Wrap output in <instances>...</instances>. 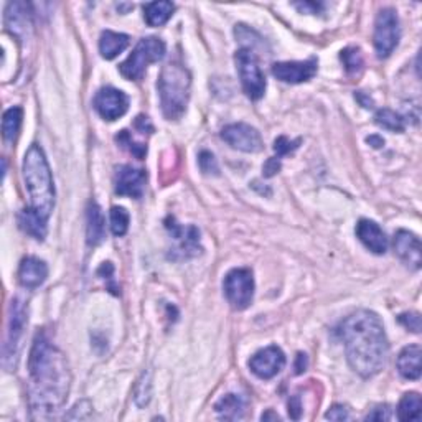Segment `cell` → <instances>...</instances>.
I'll list each match as a JSON object with an SVG mask.
<instances>
[{
  "mask_svg": "<svg viewBox=\"0 0 422 422\" xmlns=\"http://www.w3.org/2000/svg\"><path fill=\"white\" fill-rule=\"evenodd\" d=\"M29 398L40 416L55 413L65 404L71 386L68 360L43 334L35 336L29 356Z\"/></svg>",
  "mask_w": 422,
  "mask_h": 422,
  "instance_id": "6da1fadb",
  "label": "cell"
},
{
  "mask_svg": "<svg viewBox=\"0 0 422 422\" xmlns=\"http://www.w3.org/2000/svg\"><path fill=\"white\" fill-rule=\"evenodd\" d=\"M339 334L345 343L348 365L363 378H371L386 366L389 343L379 316L356 310L341 321Z\"/></svg>",
  "mask_w": 422,
  "mask_h": 422,
  "instance_id": "7a4b0ae2",
  "label": "cell"
},
{
  "mask_svg": "<svg viewBox=\"0 0 422 422\" xmlns=\"http://www.w3.org/2000/svg\"><path fill=\"white\" fill-rule=\"evenodd\" d=\"M24 180L29 190L30 210L48 221L55 208V185L50 165L40 145H31L24 158Z\"/></svg>",
  "mask_w": 422,
  "mask_h": 422,
  "instance_id": "3957f363",
  "label": "cell"
},
{
  "mask_svg": "<svg viewBox=\"0 0 422 422\" xmlns=\"http://www.w3.org/2000/svg\"><path fill=\"white\" fill-rule=\"evenodd\" d=\"M162 113L168 120H177L187 110L192 78L180 63H168L162 68L157 81Z\"/></svg>",
  "mask_w": 422,
  "mask_h": 422,
  "instance_id": "277c9868",
  "label": "cell"
},
{
  "mask_svg": "<svg viewBox=\"0 0 422 422\" xmlns=\"http://www.w3.org/2000/svg\"><path fill=\"white\" fill-rule=\"evenodd\" d=\"M165 56V43L157 36L142 38L128 60L119 66L120 75L129 81H139L144 76L147 66L160 61Z\"/></svg>",
  "mask_w": 422,
  "mask_h": 422,
  "instance_id": "5b68a950",
  "label": "cell"
},
{
  "mask_svg": "<svg viewBox=\"0 0 422 422\" xmlns=\"http://www.w3.org/2000/svg\"><path fill=\"white\" fill-rule=\"evenodd\" d=\"M235 61L246 96L252 99V101L261 99L264 93H266V78L262 75L259 61H257L254 53L249 48L237 50Z\"/></svg>",
  "mask_w": 422,
  "mask_h": 422,
  "instance_id": "8992f818",
  "label": "cell"
},
{
  "mask_svg": "<svg viewBox=\"0 0 422 422\" xmlns=\"http://www.w3.org/2000/svg\"><path fill=\"white\" fill-rule=\"evenodd\" d=\"M26 325V307L22 300L15 299L10 305V316H9V330L7 339L4 343V366L12 371L17 365V358L22 348V336Z\"/></svg>",
  "mask_w": 422,
  "mask_h": 422,
  "instance_id": "52a82bcc",
  "label": "cell"
},
{
  "mask_svg": "<svg viewBox=\"0 0 422 422\" xmlns=\"http://www.w3.org/2000/svg\"><path fill=\"white\" fill-rule=\"evenodd\" d=\"M225 295L235 310H245L254 297V277L251 269L237 267L226 274L223 282Z\"/></svg>",
  "mask_w": 422,
  "mask_h": 422,
  "instance_id": "ba28073f",
  "label": "cell"
},
{
  "mask_svg": "<svg viewBox=\"0 0 422 422\" xmlns=\"http://www.w3.org/2000/svg\"><path fill=\"white\" fill-rule=\"evenodd\" d=\"M401 38L399 19L394 9H383L374 24V50L379 58H388Z\"/></svg>",
  "mask_w": 422,
  "mask_h": 422,
  "instance_id": "9c48e42d",
  "label": "cell"
},
{
  "mask_svg": "<svg viewBox=\"0 0 422 422\" xmlns=\"http://www.w3.org/2000/svg\"><path fill=\"white\" fill-rule=\"evenodd\" d=\"M165 228L175 241V247H172L170 257L175 261L190 259V257L198 256L202 252V245H200V231L197 226L188 225L183 226L177 223V220L170 216L165 221Z\"/></svg>",
  "mask_w": 422,
  "mask_h": 422,
  "instance_id": "30bf717a",
  "label": "cell"
},
{
  "mask_svg": "<svg viewBox=\"0 0 422 422\" xmlns=\"http://www.w3.org/2000/svg\"><path fill=\"white\" fill-rule=\"evenodd\" d=\"M221 139L228 145L233 147V149L247 152V154L261 152L264 147L259 132L254 128H251V125L242 123L226 125V128L221 130Z\"/></svg>",
  "mask_w": 422,
  "mask_h": 422,
  "instance_id": "8fae6325",
  "label": "cell"
},
{
  "mask_svg": "<svg viewBox=\"0 0 422 422\" xmlns=\"http://www.w3.org/2000/svg\"><path fill=\"white\" fill-rule=\"evenodd\" d=\"M94 108L106 120H115L128 113L129 96L115 88H103L94 98Z\"/></svg>",
  "mask_w": 422,
  "mask_h": 422,
  "instance_id": "7c38bea8",
  "label": "cell"
},
{
  "mask_svg": "<svg viewBox=\"0 0 422 422\" xmlns=\"http://www.w3.org/2000/svg\"><path fill=\"white\" fill-rule=\"evenodd\" d=\"M286 366V355L281 348L272 345L259 350L249 360L251 371L261 379H271L282 371Z\"/></svg>",
  "mask_w": 422,
  "mask_h": 422,
  "instance_id": "4fadbf2b",
  "label": "cell"
},
{
  "mask_svg": "<svg viewBox=\"0 0 422 422\" xmlns=\"http://www.w3.org/2000/svg\"><path fill=\"white\" fill-rule=\"evenodd\" d=\"M316 63L315 58H310L307 61H282L274 63L272 65V75L279 81L290 83V84H300L312 79L316 73Z\"/></svg>",
  "mask_w": 422,
  "mask_h": 422,
  "instance_id": "5bb4252c",
  "label": "cell"
},
{
  "mask_svg": "<svg viewBox=\"0 0 422 422\" xmlns=\"http://www.w3.org/2000/svg\"><path fill=\"white\" fill-rule=\"evenodd\" d=\"M147 173L130 165H123L115 172V193L120 197L140 198L145 190Z\"/></svg>",
  "mask_w": 422,
  "mask_h": 422,
  "instance_id": "9a60e30c",
  "label": "cell"
},
{
  "mask_svg": "<svg viewBox=\"0 0 422 422\" xmlns=\"http://www.w3.org/2000/svg\"><path fill=\"white\" fill-rule=\"evenodd\" d=\"M396 254L399 256V259L403 261L406 266H409L414 271L421 269L422 264V246L419 237L409 233V231L399 230L398 233L394 235L393 241Z\"/></svg>",
  "mask_w": 422,
  "mask_h": 422,
  "instance_id": "2e32d148",
  "label": "cell"
},
{
  "mask_svg": "<svg viewBox=\"0 0 422 422\" xmlns=\"http://www.w3.org/2000/svg\"><path fill=\"white\" fill-rule=\"evenodd\" d=\"M356 236L366 249L374 254H384L388 251V237L378 223L371 220H360L356 225Z\"/></svg>",
  "mask_w": 422,
  "mask_h": 422,
  "instance_id": "e0dca14e",
  "label": "cell"
},
{
  "mask_svg": "<svg viewBox=\"0 0 422 422\" xmlns=\"http://www.w3.org/2000/svg\"><path fill=\"white\" fill-rule=\"evenodd\" d=\"M48 267L38 257H25L19 267V281L26 289H36L46 281Z\"/></svg>",
  "mask_w": 422,
  "mask_h": 422,
  "instance_id": "ac0fdd59",
  "label": "cell"
},
{
  "mask_svg": "<svg viewBox=\"0 0 422 422\" xmlns=\"http://www.w3.org/2000/svg\"><path fill=\"white\" fill-rule=\"evenodd\" d=\"M421 346L409 345L406 346L398 356V371L401 376L406 379H419L422 368H421Z\"/></svg>",
  "mask_w": 422,
  "mask_h": 422,
  "instance_id": "d6986e66",
  "label": "cell"
},
{
  "mask_svg": "<svg viewBox=\"0 0 422 422\" xmlns=\"http://www.w3.org/2000/svg\"><path fill=\"white\" fill-rule=\"evenodd\" d=\"M29 4L24 2H14L7 5V12H5V24L9 30L15 35L25 34L26 26L30 25V10Z\"/></svg>",
  "mask_w": 422,
  "mask_h": 422,
  "instance_id": "ffe728a7",
  "label": "cell"
},
{
  "mask_svg": "<svg viewBox=\"0 0 422 422\" xmlns=\"http://www.w3.org/2000/svg\"><path fill=\"white\" fill-rule=\"evenodd\" d=\"M129 46V36L118 31L106 30L99 38V51L106 60H114L115 56L120 55Z\"/></svg>",
  "mask_w": 422,
  "mask_h": 422,
  "instance_id": "44dd1931",
  "label": "cell"
},
{
  "mask_svg": "<svg viewBox=\"0 0 422 422\" xmlns=\"http://www.w3.org/2000/svg\"><path fill=\"white\" fill-rule=\"evenodd\" d=\"M215 411L218 413L221 419L236 421L245 416L246 401L240 394H226L215 404Z\"/></svg>",
  "mask_w": 422,
  "mask_h": 422,
  "instance_id": "7402d4cb",
  "label": "cell"
},
{
  "mask_svg": "<svg viewBox=\"0 0 422 422\" xmlns=\"http://www.w3.org/2000/svg\"><path fill=\"white\" fill-rule=\"evenodd\" d=\"M104 216L101 213V208L96 203H89L88 207V245L89 246H98L99 242L104 240Z\"/></svg>",
  "mask_w": 422,
  "mask_h": 422,
  "instance_id": "603a6c76",
  "label": "cell"
},
{
  "mask_svg": "<svg viewBox=\"0 0 422 422\" xmlns=\"http://www.w3.org/2000/svg\"><path fill=\"white\" fill-rule=\"evenodd\" d=\"M19 223H20V228H22L26 235L34 236L35 240H38V241L45 240L46 223H48V221L40 218V216L34 213V211H31L30 208H26L22 211V213H20Z\"/></svg>",
  "mask_w": 422,
  "mask_h": 422,
  "instance_id": "cb8c5ba5",
  "label": "cell"
},
{
  "mask_svg": "<svg viewBox=\"0 0 422 422\" xmlns=\"http://www.w3.org/2000/svg\"><path fill=\"white\" fill-rule=\"evenodd\" d=\"M175 5L172 2H150L144 5L145 22L150 26H160L172 17Z\"/></svg>",
  "mask_w": 422,
  "mask_h": 422,
  "instance_id": "d4e9b609",
  "label": "cell"
},
{
  "mask_svg": "<svg viewBox=\"0 0 422 422\" xmlns=\"http://www.w3.org/2000/svg\"><path fill=\"white\" fill-rule=\"evenodd\" d=\"M422 409V399L418 393H408L403 396L398 406L399 421H419Z\"/></svg>",
  "mask_w": 422,
  "mask_h": 422,
  "instance_id": "484cf974",
  "label": "cell"
},
{
  "mask_svg": "<svg viewBox=\"0 0 422 422\" xmlns=\"http://www.w3.org/2000/svg\"><path fill=\"white\" fill-rule=\"evenodd\" d=\"M24 113L20 108H10L5 110L4 119H2V134L5 140H15V137L19 135L20 125H22Z\"/></svg>",
  "mask_w": 422,
  "mask_h": 422,
  "instance_id": "4316f807",
  "label": "cell"
},
{
  "mask_svg": "<svg viewBox=\"0 0 422 422\" xmlns=\"http://www.w3.org/2000/svg\"><path fill=\"white\" fill-rule=\"evenodd\" d=\"M376 124L379 128L386 129V130H391V132H403L406 129V123H404V118L398 113H394L393 109H379L376 113Z\"/></svg>",
  "mask_w": 422,
  "mask_h": 422,
  "instance_id": "83f0119b",
  "label": "cell"
},
{
  "mask_svg": "<svg viewBox=\"0 0 422 422\" xmlns=\"http://www.w3.org/2000/svg\"><path fill=\"white\" fill-rule=\"evenodd\" d=\"M340 58L343 65H345L346 73H350V75H358V73L363 70V65H365L361 50L355 48V46H350V48L343 50Z\"/></svg>",
  "mask_w": 422,
  "mask_h": 422,
  "instance_id": "f1b7e54d",
  "label": "cell"
},
{
  "mask_svg": "<svg viewBox=\"0 0 422 422\" xmlns=\"http://www.w3.org/2000/svg\"><path fill=\"white\" fill-rule=\"evenodd\" d=\"M130 216L123 207H113L110 208V230L114 236H124L129 230Z\"/></svg>",
  "mask_w": 422,
  "mask_h": 422,
  "instance_id": "f546056e",
  "label": "cell"
},
{
  "mask_svg": "<svg viewBox=\"0 0 422 422\" xmlns=\"http://www.w3.org/2000/svg\"><path fill=\"white\" fill-rule=\"evenodd\" d=\"M115 140L119 142L120 145L125 147L132 155H135L137 158H144L147 154V145L145 144H135L132 140V137L128 130H120V134L115 137Z\"/></svg>",
  "mask_w": 422,
  "mask_h": 422,
  "instance_id": "4dcf8cb0",
  "label": "cell"
},
{
  "mask_svg": "<svg viewBox=\"0 0 422 422\" xmlns=\"http://www.w3.org/2000/svg\"><path fill=\"white\" fill-rule=\"evenodd\" d=\"M198 163H200V168H202L203 173H207V175H218L220 168H218V162H216L215 155L211 154L208 150H203L200 152V157H198Z\"/></svg>",
  "mask_w": 422,
  "mask_h": 422,
  "instance_id": "1f68e13d",
  "label": "cell"
},
{
  "mask_svg": "<svg viewBox=\"0 0 422 422\" xmlns=\"http://www.w3.org/2000/svg\"><path fill=\"white\" fill-rule=\"evenodd\" d=\"M150 401V381L149 378H145V374L142 376V379L137 383L135 388V403L140 406H145Z\"/></svg>",
  "mask_w": 422,
  "mask_h": 422,
  "instance_id": "d6a6232c",
  "label": "cell"
},
{
  "mask_svg": "<svg viewBox=\"0 0 422 422\" xmlns=\"http://www.w3.org/2000/svg\"><path fill=\"white\" fill-rule=\"evenodd\" d=\"M299 144H300V139L289 140L287 137L282 135V137H279V139H276V142H274V150H276L277 158H279V157L290 154V152H294L299 147Z\"/></svg>",
  "mask_w": 422,
  "mask_h": 422,
  "instance_id": "836d02e7",
  "label": "cell"
},
{
  "mask_svg": "<svg viewBox=\"0 0 422 422\" xmlns=\"http://www.w3.org/2000/svg\"><path fill=\"white\" fill-rule=\"evenodd\" d=\"M399 324H403L406 329H409L414 334L421 331V315L418 312H409V314H401L398 316Z\"/></svg>",
  "mask_w": 422,
  "mask_h": 422,
  "instance_id": "e575fe53",
  "label": "cell"
},
{
  "mask_svg": "<svg viewBox=\"0 0 422 422\" xmlns=\"http://www.w3.org/2000/svg\"><path fill=\"white\" fill-rule=\"evenodd\" d=\"M325 418L330 421H348L350 419V411H348L346 406L335 404L331 406V409L325 414Z\"/></svg>",
  "mask_w": 422,
  "mask_h": 422,
  "instance_id": "d590c367",
  "label": "cell"
},
{
  "mask_svg": "<svg viewBox=\"0 0 422 422\" xmlns=\"http://www.w3.org/2000/svg\"><path fill=\"white\" fill-rule=\"evenodd\" d=\"M389 419H391V409H389V406L386 404L376 406V408L366 416V421H389Z\"/></svg>",
  "mask_w": 422,
  "mask_h": 422,
  "instance_id": "8d00e7d4",
  "label": "cell"
},
{
  "mask_svg": "<svg viewBox=\"0 0 422 422\" xmlns=\"http://www.w3.org/2000/svg\"><path fill=\"white\" fill-rule=\"evenodd\" d=\"M264 175L266 177H272V175H276V173L281 170V162H279V158L277 157H274V158H269V160L266 162V165H264Z\"/></svg>",
  "mask_w": 422,
  "mask_h": 422,
  "instance_id": "74e56055",
  "label": "cell"
},
{
  "mask_svg": "<svg viewBox=\"0 0 422 422\" xmlns=\"http://www.w3.org/2000/svg\"><path fill=\"white\" fill-rule=\"evenodd\" d=\"M300 413H302V404H300L299 396H294V398H290L289 401V414L292 419H299Z\"/></svg>",
  "mask_w": 422,
  "mask_h": 422,
  "instance_id": "f35d334b",
  "label": "cell"
},
{
  "mask_svg": "<svg viewBox=\"0 0 422 422\" xmlns=\"http://www.w3.org/2000/svg\"><path fill=\"white\" fill-rule=\"evenodd\" d=\"M135 128L139 129L142 134H145V132H147V134H150V132L154 130L149 118H145V115H139V118L135 119Z\"/></svg>",
  "mask_w": 422,
  "mask_h": 422,
  "instance_id": "ab89813d",
  "label": "cell"
},
{
  "mask_svg": "<svg viewBox=\"0 0 422 422\" xmlns=\"http://www.w3.org/2000/svg\"><path fill=\"white\" fill-rule=\"evenodd\" d=\"M295 7H297L299 10H302V12H307V10H310V14H316L321 9V5L314 4V2H304V4H295Z\"/></svg>",
  "mask_w": 422,
  "mask_h": 422,
  "instance_id": "60d3db41",
  "label": "cell"
},
{
  "mask_svg": "<svg viewBox=\"0 0 422 422\" xmlns=\"http://www.w3.org/2000/svg\"><path fill=\"white\" fill-rule=\"evenodd\" d=\"M297 365H295V373H302L305 371V365H307V358H305V355H302V353H299L297 356Z\"/></svg>",
  "mask_w": 422,
  "mask_h": 422,
  "instance_id": "b9f144b4",
  "label": "cell"
},
{
  "mask_svg": "<svg viewBox=\"0 0 422 422\" xmlns=\"http://www.w3.org/2000/svg\"><path fill=\"white\" fill-rule=\"evenodd\" d=\"M366 142H368L369 145H373L374 149H379V147H383V145H384V140H383L379 135H371V137H368Z\"/></svg>",
  "mask_w": 422,
  "mask_h": 422,
  "instance_id": "7bdbcfd3",
  "label": "cell"
},
{
  "mask_svg": "<svg viewBox=\"0 0 422 422\" xmlns=\"http://www.w3.org/2000/svg\"><path fill=\"white\" fill-rule=\"evenodd\" d=\"M356 98H358V101L361 103L363 108H373V101L368 96H365V94H363V93H358Z\"/></svg>",
  "mask_w": 422,
  "mask_h": 422,
  "instance_id": "ee69618b",
  "label": "cell"
},
{
  "mask_svg": "<svg viewBox=\"0 0 422 422\" xmlns=\"http://www.w3.org/2000/svg\"><path fill=\"white\" fill-rule=\"evenodd\" d=\"M267 419H276V421H279V416H276V414H272V413L262 414V421H267Z\"/></svg>",
  "mask_w": 422,
  "mask_h": 422,
  "instance_id": "f6af8a7d",
  "label": "cell"
}]
</instances>
